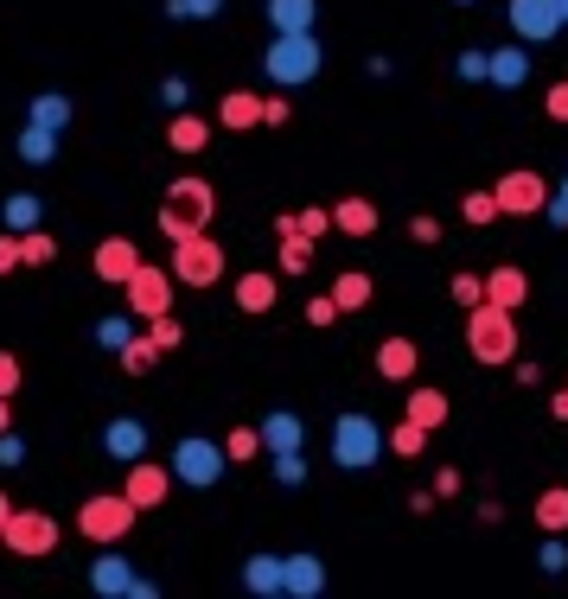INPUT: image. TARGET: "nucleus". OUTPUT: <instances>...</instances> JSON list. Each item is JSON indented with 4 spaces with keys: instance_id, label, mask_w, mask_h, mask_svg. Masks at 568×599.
Returning a JSON list of instances; mask_svg holds the SVG:
<instances>
[{
    "instance_id": "nucleus-1",
    "label": "nucleus",
    "mask_w": 568,
    "mask_h": 599,
    "mask_svg": "<svg viewBox=\"0 0 568 599\" xmlns=\"http://www.w3.org/2000/svg\"><path fill=\"white\" fill-rule=\"evenodd\" d=\"M211 218H218V191H211V179H198V173L173 179L166 198H160V236H166V243H179V236H192V230H205Z\"/></svg>"
},
{
    "instance_id": "nucleus-2",
    "label": "nucleus",
    "mask_w": 568,
    "mask_h": 599,
    "mask_svg": "<svg viewBox=\"0 0 568 599\" xmlns=\"http://www.w3.org/2000/svg\"><path fill=\"white\" fill-rule=\"evenodd\" d=\"M466 351H473L479 364H511V357H518V313H505L492 300L466 306Z\"/></svg>"
},
{
    "instance_id": "nucleus-3",
    "label": "nucleus",
    "mask_w": 568,
    "mask_h": 599,
    "mask_svg": "<svg viewBox=\"0 0 568 599\" xmlns=\"http://www.w3.org/2000/svg\"><path fill=\"white\" fill-rule=\"evenodd\" d=\"M320 64H326L320 33H275V45H268V58H263V71L275 77V90H301V83H313Z\"/></svg>"
},
{
    "instance_id": "nucleus-4",
    "label": "nucleus",
    "mask_w": 568,
    "mask_h": 599,
    "mask_svg": "<svg viewBox=\"0 0 568 599\" xmlns=\"http://www.w3.org/2000/svg\"><path fill=\"white\" fill-rule=\"evenodd\" d=\"M326 453H333V466L339 472H371L378 466V453H383V427L371 421V414H339L333 421V441H326Z\"/></svg>"
},
{
    "instance_id": "nucleus-5",
    "label": "nucleus",
    "mask_w": 568,
    "mask_h": 599,
    "mask_svg": "<svg viewBox=\"0 0 568 599\" xmlns=\"http://www.w3.org/2000/svg\"><path fill=\"white\" fill-rule=\"evenodd\" d=\"M135 517H141V510H135L121 491H90V497L77 504V529H83L96 549H115V542H128Z\"/></svg>"
},
{
    "instance_id": "nucleus-6",
    "label": "nucleus",
    "mask_w": 568,
    "mask_h": 599,
    "mask_svg": "<svg viewBox=\"0 0 568 599\" xmlns=\"http://www.w3.org/2000/svg\"><path fill=\"white\" fill-rule=\"evenodd\" d=\"M218 274H224V243L211 230H192L173 243V281L179 287H218Z\"/></svg>"
},
{
    "instance_id": "nucleus-7",
    "label": "nucleus",
    "mask_w": 568,
    "mask_h": 599,
    "mask_svg": "<svg viewBox=\"0 0 568 599\" xmlns=\"http://www.w3.org/2000/svg\"><path fill=\"white\" fill-rule=\"evenodd\" d=\"M224 447L218 441H205V434H186V441H173V485H192V491H211L218 479H224Z\"/></svg>"
},
{
    "instance_id": "nucleus-8",
    "label": "nucleus",
    "mask_w": 568,
    "mask_h": 599,
    "mask_svg": "<svg viewBox=\"0 0 568 599\" xmlns=\"http://www.w3.org/2000/svg\"><path fill=\"white\" fill-rule=\"evenodd\" d=\"M58 536H65L58 517H51V510H33V504H26V510H13V517L0 524V542H7L13 555H26V562L51 555V549H58Z\"/></svg>"
},
{
    "instance_id": "nucleus-9",
    "label": "nucleus",
    "mask_w": 568,
    "mask_h": 599,
    "mask_svg": "<svg viewBox=\"0 0 568 599\" xmlns=\"http://www.w3.org/2000/svg\"><path fill=\"white\" fill-rule=\"evenodd\" d=\"M173 268L135 262V274L121 281V300H128V319H153V313H173Z\"/></svg>"
},
{
    "instance_id": "nucleus-10",
    "label": "nucleus",
    "mask_w": 568,
    "mask_h": 599,
    "mask_svg": "<svg viewBox=\"0 0 568 599\" xmlns=\"http://www.w3.org/2000/svg\"><path fill=\"white\" fill-rule=\"evenodd\" d=\"M492 198H498V218H543L549 186H543V173H536V166H511V173L492 186Z\"/></svg>"
},
{
    "instance_id": "nucleus-11",
    "label": "nucleus",
    "mask_w": 568,
    "mask_h": 599,
    "mask_svg": "<svg viewBox=\"0 0 568 599\" xmlns=\"http://www.w3.org/2000/svg\"><path fill=\"white\" fill-rule=\"evenodd\" d=\"M505 20H511L518 45H549V38L563 33V13H556V0H511V7H505Z\"/></svg>"
},
{
    "instance_id": "nucleus-12",
    "label": "nucleus",
    "mask_w": 568,
    "mask_h": 599,
    "mask_svg": "<svg viewBox=\"0 0 568 599\" xmlns=\"http://www.w3.org/2000/svg\"><path fill=\"white\" fill-rule=\"evenodd\" d=\"M121 497H128L135 510H160V504L173 497V472L153 466V459H135V466L121 472Z\"/></svg>"
},
{
    "instance_id": "nucleus-13",
    "label": "nucleus",
    "mask_w": 568,
    "mask_h": 599,
    "mask_svg": "<svg viewBox=\"0 0 568 599\" xmlns=\"http://www.w3.org/2000/svg\"><path fill=\"white\" fill-rule=\"evenodd\" d=\"M103 453H109L115 466L148 459V421H141V414H115L109 427H103Z\"/></svg>"
},
{
    "instance_id": "nucleus-14",
    "label": "nucleus",
    "mask_w": 568,
    "mask_h": 599,
    "mask_svg": "<svg viewBox=\"0 0 568 599\" xmlns=\"http://www.w3.org/2000/svg\"><path fill=\"white\" fill-rule=\"evenodd\" d=\"M281 594L288 599H320L326 594V562L320 555H281Z\"/></svg>"
},
{
    "instance_id": "nucleus-15",
    "label": "nucleus",
    "mask_w": 568,
    "mask_h": 599,
    "mask_svg": "<svg viewBox=\"0 0 568 599\" xmlns=\"http://www.w3.org/2000/svg\"><path fill=\"white\" fill-rule=\"evenodd\" d=\"M486 300H492V306H505V313H524V306H531V274H524L518 262L486 268Z\"/></svg>"
},
{
    "instance_id": "nucleus-16",
    "label": "nucleus",
    "mask_w": 568,
    "mask_h": 599,
    "mask_svg": "<svg viewBox=\"0 0 568 599\" xmlns=\"http://www.w3.org/2000/svg\"><path fill=\"white\" fill-rule=\"evenodd\" d=\"M486 83L492 90H524L531 83V45H498V51H486Z\"/></svg>"
},
{
    "instance_id": "nucleus-17",
    "label": "nucleus",
    "mask_w": 568,
    "mask_h": 599,
    "mask_svg": "<svg viewBox=\"0 0 568 599\" xmlns=\"http://www.w3.org/2000/svg\"><path fill=\"white\" fill-rule=\"evenodd\" d=\"M135 262H141V249H135L128 236H103V243H96V256H90L96 281H109V287H121V281L135 274Z\"/></svg>"
},
{
    "instance_id": "nucleus-18",
    "label": "nucleus",
    "mask_w": 568,
    "mask_h": 599,
    "mask_svg": "<svg viewBox=\"0 0 568 599\" xmlns=\"http://www.w3.org/2000/svg\"><path fill=\"white\" fill-rule=\"evenodd\" d=\"M333 230L351 236V243H371V236H378V204H371V198H358V191L339 198V204H333Z\"/></svg>"
},
{
    "instance_id": "nucleus-19",
    "label": "nucleus",
    "mask_w": 568,
    "mask_h": 599,
    "mask_svg": "<svg viewBox=\"0 0 568 599\" xmlns=\"http://www.w3.org/2000/svg\"><path fill=\"white\" fill-rule=\"evenodd\" d=\"M166 148L186 153V160H198V153L211 148V121H205V115L173 109V115H166Z\"/></svg>"
},
{
    "instance_id": "nucleus-20",
    "label": "nucleus",
    "mask_w": 568,
    "mask_h": 599,
    "mask_svg": "<svg viewBox=\"0 0 568 599\" xmlns=\"http://www.w3.org/2000/svg\"><path fill=\"white\" fill-rule=\"evenodd\" d=\"M275 300H281V287H275V274H268V268H250V274L236 281V313H250V319L275 313Z\"/></svg>"
},
{
    "instance_id": "nucleus-21",
    "label": "nucleus",
    "mask_w": 568,
    "mask_h": 599,
    "mask_svg": "<svg viewBox=\"0 0 568 599\" xmlns=\"http://www.w3.org/2000/svg\"><path fill=\"white\" fill-rule=\"evenodd\" d=\"M403 414L416 421V427H428V434H441L448 427V414H454V402H448V389H409V402H403Z\"/></svg>"
},
{
    "instance_id": "nucleus-22",
    "label": "nucleus",
    "mask_w": 568,
    "mask_h": 599,
    "mask_svg": "<svg viewBox=\"0 0 568 599\" xmlns=\"http://www.w3.org/2000/svg\"><path fill=\"white\" fill-rule=\"evenodd\" d=\"M128 587H135V567L121 562V555H96V567H90V594L96 599H128Z\"/></svg>"
},
{
    "instance_id": "nucleus-23",
    "label": "nucleus",
    "mask_w": 568,
    "mask_h": 599,
    "mask_svg": "<svg viewBox=\"0 0 568 599\" xmlns=\"http://www.w3.org/2000/svg\"><path fill=\"white\" fill-rule=\"evenodd\" d=\"M416 364H421L416 338H383V344H378V376H383V383H409Z\"/></svg>"
},
{
    "instance_id": "nucleus-24",
    "label": "nucleus",
    "mask_w": 568,
    "mask_h": 599,
    "mask_svg": "<svg viewBox=\"0 0 568 599\" xmlns=\"http://www.w3.org/2000/svg\"><path fill=\"white\" fill-rule=\"evenodd\" d=\"M268 26L275 33H313V20H320V0H263Z\"/></svg>"
},
{
    "instance_id": "nucleus-25",
    "label": "nucleus",
    "mask_w": 568,
    "mask_h": 599,
    "mask_svg": "<svg viewBox=\"0 0 568 599\" xmlns=\"http://www.w3.org/2000/svg\"><path fill=\"white\" fill-rule=\"evenodd\" d=\"M71 115H77V103L65 96V90H38L33 103H26V121L51 128V134H65V128H71Z\"/></svg>"
},
{
    "instance_id": "nucleus-26",
    "label": "nucleus",
    "mask_w": 568,
    "mask_h": 599,
    "mask_svg": "<svg viewBox=\"0 0 568 599\" xmlns=\"http://www.w3.org/2000/svg\"><path fill=\"white\" fill-rule=\"evenodd\" d=\"M263 447H268V453H301V447H306L301 414H288V409L263 414Z\"/></svg>"
},
{
    "instance_id": "nucleus-27",
    "label": "nucleus",
    "mask_w": 568,
    "mask_h": 599,
    "mask_svg": "<svg viewBox=\"0 0 568 599\" xmlns=\"http://www.w3.org/2000/svg\"><path fill=\"white\" fill-rule=\"evenodd\" d=\"M243 594L281 599V555H250V562H243Z\"/></svg>"
},
{
    "instance_id": "nucleus-28",
    "label": "nucleus",
    "mask_w": 568,
    "mask_h": 599,
    "mask_svg": "<svg viewBox=\"0 0 568 599\" xmlns=\"http://www.w3.org/2000/svg\"><path fill=\"white\" fill-rule=\"evenodd\" d=\"M218 121H224L230 134H243V128H263V96H256V90H230L224 103H218Z\"/></svg>"
},
{
    "instance_id": "nucleus-29",
    "label": "nucleus",
    "mask_w": 568,
    "mask_h": 599,
    "mask_svg": "<svg viewBox=\"0 0 568 599\" xmlns=\"http://www.w3.org/2000/svg\"><path fill=\"white\" fill-rule=\"evenodd\" d=\"M13 153H20L26 166H51V160H58V134H51V128H38V121H20Z\"/></svg>"
},
{
    "instance_id": "nucleus-30",
    "label": "nucleus",
    "mask_w": 568,
    "mask_h": 599,
    "mask_svg": "<svg viewBox=\"0 0 568 599\" xmlns=\"http://www.w3.org/2000/svg\"><path fill=\"white\" fill-rule=\"evenodd\" d=\"M0 224L13 230V236L45 224V198H38V191H7V198H0Z\"/></svg>"
},
{
    "instance_id": "nucleus-31",
    "label": "nucleus",
    "mask_w": 568,
    "mask_h": 599,
    "mask_svg": "<svg viewBox=\"0 0 568 599\" xmlns=\"http://www.w3.org/2000/svg\"><path fill=\"white\" fill-rule=\"evenodd\" d=\"M378 294V281L364 274V268H339V281H333V300H339V313H364Z\"/></svg>"
},
{
    "instance_id": "nucleus-32",
    "label": "nucleus",
    "mask_w": 568,
    "mask_h": 599,
    "mask_svg": "<svg viewBox=\"0 0 568 599\" xmlns=\"http://www.w3.org/2000/svg\"><path fill=\"white\" fill-rule=\"evenodd\" d=\"M333 230V211H320V204H306V211H288V218H275V236H306V243H320Z\"/></svg>"
},
{
    "instance_id": "nucleus-33",
    "label": "nucleus",
    "mask_w": 568,
    "mask_h": 599,
    "mask_svg": "<svg viewBox=\"0 0 568 599\" xmlns=\"http://www.w3.org/2000/svg\"><path fill=\"white\" fill-rule=\"evenodd\" d=\"M421 447H428V427H416L409 414H403V421H396V427L383 434V453H396V459H416Z\"/></svg>"
},
{
    "instance_id": "nucleus-34",
    "label": "nucleus",
    "mask_w": 568,
    "mask_h": 599,
    "mask_svg": "<svg viewBox=\"0 0 568 599\" xmlns=\"http://www.w3.org/2000/svg\"><path fill=\"white\" fill-rule=\"evenodd\" d=\"M536 524L549 529V536H568V485H556V491L536 497Z\"/></svg>"
},
{
    "instance_id": "nucleus-35",
    "label": "nucleus",
    "mask_w": 568,
    "mask_h": 599,
    "mask_svg": "<svg viewBox=\"0 0 568 599\" xmlns=\"http://www.w3.org/2000/svg\"><path fill=\"white\" fill-rule=\"evenodd\" d=\"M90 338H96V351H109V357H115V351H121V344L135 338V326H128V313H103Z\"/></svg>"
},
{
    "instance_id": "nucleus-36",
    "label": "nucleus",
    "mask_w": 568,
    "mask_h": 599,
    "mask_svg": "<svg viewBox=\"0 0 568 599\" xmlns=\"http://www.w3.org/2000/svg\"><path fill=\"white\" fill-rule=\"evenodd\" d=\"M256 453H263V427H230L224 434V459L230 466H250Z\"/></svg>"
},
{
    "instance_id": "nucleus-37",
    "label": "nucleus",
    "mask_w": 568,
    "mask_h": 599,
    "mask_svg": "<svg viewBox=\"0 0 568 599\" xmlns=\"http://www.w3.org/2000/svg\"><path fill=\"white\" fill-rule=\"evenodd\" d=\"M51 256H58V243H51V236H45V230H20V268H45L51 262Z\"/></svg>"
},
{
    "instance_id": "nucleus-38",
    "label": "nucleus",
    "mask_w": 568,
    "mask_h": 599,
    "mask_svg": "<svg viewBox=\"0 0 568 599\" xmlns=\"http://www.w3.org/2000/svg\"><path fill=\"white\" fill-rule=\"evenodd\" d=\"M115 357L128 364V376H148L153 364H160V344H153V338H128V344H121Z\"/></svg>"
},
{
    "instance_id": "nucleus-39",
    "label": "nucleus",
    "mask_w": 568,
    "mask_h": 599,
    "mask_svg": "<svg viewBox=\"0 0 568 599\" xmlns=\"http://www.w3.org/2000/svg\"><path fill=\"white\" fill-rule=\"evenodd\" d=\"M460 218H466L473 230L498 224V198H492V191H466V198H460Z\"/></svg>"
},
{
    "instance_id": "nucleus-40",
    "label": "nucleus",
    "mask_w": 568,
    "mask_h": 599,
    "mask_svg": "<svg viewBox=\"0 0 568 599\" xmlns=\"http://www.w3.org/2000/svg\"><path fill=\"white\" fill-rule=\"evenodd\" d=\"M148 338L160 344V357H166V351H179V344H186V326H179L173 313H153V319H148Z\"/></svg>"
},
{
    "instance_id": "nucleus-41",
    "label": "nucleus",
    "mask_w": 568,
    "mask_h": 599,
    "mask_svg": "<svg viewBox=\"0 0 568 599\" xmlns=\"http://www.w3.org/2000/svg\"><path fill=\"white\" fill-rule=\"evenodd\" d=\"M448 294H454V306H479V300H486V274H473V268H460L454 281H448Z\"/></svg>"
},
{
    "instance_id": "nucleus-42",
    "label": "nucleus",
    "mask_w": 568,
    "mask_h": 599,
    "mask_svg": "<svg viewBox=\"0 0 568 599\" xmlns=\"http://www.w3.org/2000/svg\"><path fill=\"white\" fill-rule=\"evenodd\" d=\"M313 268V243L306 236H281V274H306Z\"/></svg>"
},
{
    "instance_id": "nucleus-43",
    "label": "nucleus",
    "mask_w": 568,
    "mask_h": 599,
    "mask_svg": "<svg viewBox=\"0 0 568 599\" xmlns=\"http://www.w3.org/2000/svg\"><path fill=\"white\" fill-rule=\"evenodd\" d=\"M275 485H281V491H301L306 485V459H301V453H275Z\"/></svg>"
},
{
    "instance_id": "nucleus-44",
    "label": "nucleus",
    "mask_w": 568,
    "mask_h": 599,
    "mask_svg": "<svg viewBox=\"0 0 568 599\" xmlns=\"http://www.w3.org/2000/svg\"><path fill=\"white\" fill-rule=\"evenodd\" d=\"M224 7H230V0H166V13H173V20H218Z\"/></svg>"
},
{
    "instance_id": "nucleus-45",
    "label": "nucleus",
    "mask_w": 568,
    "mask_h": 599,
    "mask_svg": "<svg viewBox=\"0 0 568 599\" xmlns=\"http://www.w3.org/2000/svg\"><path fill=\"white\" fill-rule=\"evenodd\" d=\"M454 77H460V83H486V51H479V45H466V51L454 58Z\"/></svg>"
},
{
    "instance_id": "nucleus-46",
    "label": "nucleus",
    "mask_w": 568,
    "mask_h": 599,
    "mask_svg": "<svg viewBox=\"0 0 568 599\" xmlns=\"http://www.w3.org/2000/svg\"><path fill=\"white\" fill-rule=\"evenodd\" d=\"M345 313H339V300L333 294H320V300H306V326H320V332H326V326H339Z\"/></svg>"
},
{
    "instance_id": "nucleus-47",
    "label": "nucleus",
    "mask_w": 568,
    "mask_h": 599,
    "mask_svg": "<svg viewBox=\"0 0 568 599\" xmlns=\"http://www.w3.org/2000/svg\"><path fill=\"white\" fill-rule=\"evenodd\" d=\"M186 103H192V83L186 77H166V83H160V109L173 115V109H186Z\"/></svg>"
},
{
    "instance_id": "nucleus-48",
    "label": "nucleus",
    "mask_w": 568,
    "mask_h": 599,
    "mask_svg": "<svg viewBox=\"0 0 568 599\" xmlns=\"http://www.w3.org/2000/svg\"><path fill=\"white\" fill-rule=\"evenodd\" d=\"M536 567H543V574H563V567H568V542H563V536H549V542H543Z\"/></svg>"
},
{
    "instance_id": "nucleus-49",
    "label": "nucleus",
    "mask_w": 568,
    "mask_h": 599,
    "mask_svg": "<svg viewBox=\"0 0 568 599\" xmlns=\"http://www.w3.org/2000/svg\"><path fill=\"white\" fill-rule=\"evenodd\" d=\"M294 121V109H288V96L275 90V96H263V128H288Z\"/></svg>"
},
{
    "instance_id": "nucleus-50",
    "label": "nucleus",
    "mask_w": 568,
    "mask_h": 599,
    "mask_svg": "<svg viewBox=\"0 0 568 599\" xmlns=\"http://www.w3.org/2000/svg\"><path fill=\"white\" fill-rule=\"evenodd\" d=\"M543 218H549V224H556V230H568V173H563V186L549 191V204H543Z\"/></svg>"
},
{
    "instance_id": "nucleus-51",
    "label": "nucleus",
    "mask_w": 568,
    "mask_h": 599,
    "mask_svg": "<svg viewBox=\"0 0 568 599\" xmlns=\"http://www.w3.org/2000/svg\"><path fill=\"white\" fill-rule=\"evenodd\" d=\"M409 243L434 249V243H441V218H409Z\"/></svg>"
},
{
    "instance_id": "nucleus-52",
    "label": "nucleus",
    "mask_w": 568,
    "mask_h": 599,
    "mask_svg": "<svg viewBox=\"0 0 568 599\" xmlns=\"http://www.w3.org/2000/svg\"><path fill=\"white\" fill-rule=\"evenodd\" d=\"M0 396H7V402L20 396V357H13V351H0Z\"/></svg>"
},
{
    "instance_id": "nucleus-53",
    "label": "nucleus",
    "mask_w": 568,
    "mask_h": 599,
    "mask_svg": "<svg viewBox=\"0 0 568 599\" xmlns=\"http://www.w3.org/2000/svg\"><path fill=\"white\" fill-rule=\"evenodd\" d=\"M543 115H549V121H568V77H563V83H549V96H543Z\"/></svg>"
},
{
    "instance_id": "nucleus-54",
    "label": "nucleus",
    "mask_w": 568,
    "mask_h": 599,
    "mask_svg": "<svg viewBox=\"0 0 568 599\" xmlns=\"http://www.w3.org/2000/svg\"><path fill=\"white\" fill-rule=\"evenodd\" d=\"M0 466H26V441H20V434H13V427H7V434H0Z\"/></svg>"
},
{
    "instance_id": "nucleus-55",
    "label": "nucleus",
    "mask_w": 568,
    "mask_h": 599,
    "mask_svg": "<svg viewBox=\"0 0 568 599\" xmlns=\"http://www.w3.org/2000/svg\"><path fill=\"white\" fill-rule=\"evenodd\" d=\"M13 268H20V236L7 230V236H0V274H13Z\"/></svg>"
},
{
    "instance_id": "nucleus-56",
    "label": "nucleus",
    "mask_w": 568,
    "mask_h": 599,
    "mask_svg": "<svg viewBox=\"0 0 568 599\" xmlns=\"http://www.w3.org/2000/svg\"><path fill=\"white\" fill-rule=\"evenodd\" d=\"M511 364H518V371H511V376H518L524 389H536V383H543V371H536V357H511Z\"/></svg>"
},
{
    "instance_id": "nucleus-57",
    "label": "nucleus",
    "mask_w": 568,
    "mask_h": 599,
    "mask_svg": "<svg viewBox=\"0 0 568 599\" xmlns=\"http://www.w3.org/2000/svg\"><path fill=\"white\" fill-rule=\"evenodd\" d=\"M460 491V472L454 466H441V472H434V497H454Z\"/></svg>"
},
{
    "instance_id": "nucleus-58",
    "label": "nucleus",
    "mask_w": 568,
    "mask_h": 599,
    "mask_svg": "<svg viewBox=\"0 0 568 599\" xmlns=\"http://www.w3.org/2000/svg\"><path fill=\"white\" fill-rule=\"evenodd\" d=\"M549 414H556V421H568V389H556V396H549Z\"/></svg>"
},
{
    "instance_id": "nucleus-59",
    "label": "nucleus",
    "mask_w": 568,
    "mask_h": 599,
    "mask_svg": "<svg viewBox=\"0 0 568 599\" xmlns=\"http://www.w3.org/2000/svg\"><path fill=\"white\" fill-rule=\"evenodd\" d=\"M7 427H13V402H7V396H0V434H7Z\"/></svg>"
},
{
    "instance_id": "nucleus-60",
    "label": "nucleus",
    "mask_w": 568,
    "mask_h": 599,
    "mask_svg": "<svg viewBox=\"0 0 568 599\" xmlns=\"http://www.w3.org/2000/svg\"><path fill=\"white\" fill-rule=\"evenodd\" d=\"M7 517H13V497H7V491H0V524H7Z\"/></svg>"
},
{
    "instance_id": "nucleus-61",
    "label": "nucleus",
    "mask_w": 568,
    "mask_h": 599,
    "mask_svg": "<svg viewBox=\"0 0 568 599\" xmlns=\"http://www.w3.org/2000/svg\"><path fill=\"white\" fill-rule=\"evenodd\" d=\"M556 13H563V26H568V0H556Z\"/></svg>"
},
{
    "instance_id": "nucleus-62",
    "label": "nucleus",
    "mask_w": 568,
    "mask_h": 599,
    "mask_svg": "<svg viewBox=\"0 0 568 599\" xmlns=\"http://www.w3.org/2000/svg\"><path fill=\"white\" fill-rule=\"evenodd\" d=\"M454 7H473V0H454Z\"/></svg>"
}]
</instances>
